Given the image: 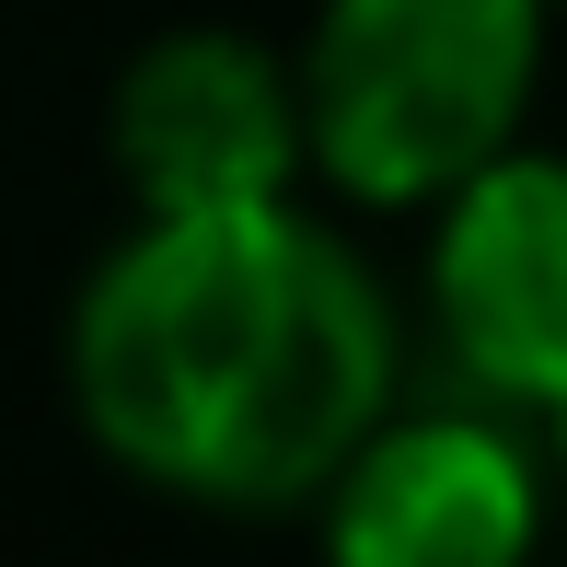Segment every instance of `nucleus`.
Returning a JSON list of instances; mask_svg holds the SVG:
<instances>
[{"instance_id": "6", "label": "nucleus", "mask_w": 567, "mask_h": 567, "mask_svg": "<svg viewBox=\"0 0 567 567\" xmlns=\"http://www.w3.org/2000/svg\"><path fill=\"white\" fill-rule=\"evenodd\" d=\"M533 429H545V452H556V486H567V394H556V405H545Z\"/></svg>"}, {"instance_id": "2", "label": "nucleus", "mask_w": 567, "mask_h": 567, "mask_svg": "<svg viewBox=\"0 0 567 567\" xmlns=\"http://www.w3.org/2000/svg\"><path fill=\"white\" fill-rule=\"evenodd\" d=\"M556 0H313L301 23V105H313V186L371 220H429L522 151L545 93Z\"/></svg>"}, {"instance_id": "7", "label": "nucleus", "mask_w": 567, "mask_h": 567, "mask_svg": "<svg viewBox=\"0 0 567 567\" xmlns=\"http://www.w3.org/2000/svg\"><path fill=\"white\" fill-rule=\"evenodd\" d=\"M556 12H567V0H556Z\"/></svg>"}, {"instance_id": "1", "label": "nucleus", "mask_w": 567, "mask_h": 567, "mask_svg": "<svg viewBox=\"0 0 567 567\" xmlns=\"http://www.w3.org/2000/svg\"><path fill=\"white\" fill-rule=\"evenodd\" d=\"M59 382L127 486L267 522L324 509L359 441L405 405V313L301 197L127 209L70 290Z\"/></svg>"}, {"instance_id": "5", "label": "nucleus", "mask_w": 567, "mask_h": 567, "mask_svg": "<svg viewBox=\"0 0 567 567\" xmlns=\"http://www.w3.org/2000/svg\"><path fill=\"white\" fill-rule=\"evenodd\" d=\"M417 313L463 394L522 417L567 394V151L522 140L429 209Z\"/></svg>"}, {"instance_id": "3", "label": "nucleus", "mask_w": 567, "mask_h": 567, "mask_svg": "<svg viewBox=\"0 0 567 567\" xmlns=\"http://www.w3.org/2000/svg\"><path fill=\"white\" fill-rule=\"evenodd\" d=\"M556 522V452L522 405L452 394L394 405L324 486V567H533Z\"/></svg>"}, {"instance_id": "4", "label": "nucleus", "mask_w": 567, "mask_h": 567, "mask_svg": "<svg viewBox=\"0 0 567 567\" xmlns=\"http://www.w3.org/2000/svg\"><path fill=\"white\" fill-rule=\"evenodd\" d=\"M105 163L127 209H267L313 174V105L301 59L244 23H174L116 70Z\"/></svg>"}]
</instances>
